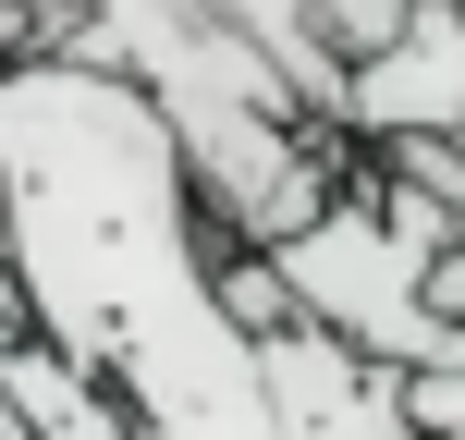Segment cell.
Segmentation results:
<instances>
[{
	"label": "cell",
	"mask_w": 465,
	"mask_h": 440,
	"mask_svg": "<svg viewBox=\"0 0 465 440\" xmlns=\"http://www.w3.org/2000/svg\"><path fill=\"white\" fill-rule=\"evenodd\" d=\"M13 318L98 379L147 440H282L257 330L232 318L221 220L184 135L135 73L13 62L0 73Z\"/></svg>",
	"instance_id": "cell-1"
},
{
	"label": "cell",
	"mask_w": 465,
	"mask_h": 440,
	"mask_svg": "<svg viewBox=\"0 0 465 440\" xmlns=\"http://www.w3.org/2000/svg\"><path fill=\"white\" fill-rule=\"evenodd\" d=\"M453 245L465 232H453L441 196L392 184V171L368 160V184H355L319 232H294L270 269H282V294H294L306 330H331V343L380 355V367H404V379H465V330L429 306V269H441Z\"/></svg>",
	"instance_id": "cell-2"
},
{
	"label": "cell",
	"mask_w": 465,
	"mask_h": 440,
	"mask_svg": "<svg viewBox=\"0 0 465 440\" xmlns=\"http://www.w3.org/2000/svg\"><path fill=\"white\" fill-rule=\"evenodd\" d=\"M257 367H270V416L282 440H429L417 428V379L380 367V355L331 343V330H270L257 343Z\"/></svg>",
	"instance_id": "cell-3"
},
{
	"label": "cell",
	"mask_w": 465,
	"mask_h": 440,
	"mask_svg": "<svg viewBox=\"0 0 465 440\" xmlns=\"http://www.w3.org/2000/svg\"><path fill=\"white\" fill-rule=\"evenodd\" d=\"M343 135L368 147H417V135H465V0H429L392 49L343 73Z\"/></svg>",
	"instance_id": "cell-4"
},
{
	"label": "cell",
	"mask_w": 465,
	"mask_h": 440,
	"mask_svg": "<svg viewBox=\"0 0 465 440\" xmlns=\"http://www.w3.org/2000/svg\"><path fill=\"white\" fill-rule=\"evenodd\" d=\"M417 428L429 440H465V379H417Z\"/></svg>",
	"instance_id": "cell-5"
},
{
	"label": "cell",
	"mask_w": 465,
	"mask_h": 440,
	"mask_svg": "<svg viewBox=\"0 0 465 440\" xmlns=\"http://www.w3.org/2000/svg\"><path fill=\"white\" fill-rule=\"evenodd\" d=\"M0 318H13V196H0Z\"/></svg>",
	"instance_id": "cell-6"
}]
</instances>
